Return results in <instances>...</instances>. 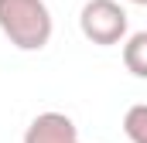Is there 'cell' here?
<instances>
[{
    "label": "cell",
    "instance_id": "obj_1",
    "mask_svg": "<svg viewBox=\"0 0 147 143\" xmlns=\"http://www.w3.org/2000/svg\"><path fill=\"white\" fill-rule=\"evenodd\" d=\"M0 31L17 51H41L51 31V10L45 0H0Z\"/></svg>",
    "mask_w": 147,
    "mask_h": 143
},
{
    "label": "cell",
    "instance_id": "obj_2",
    "mask_svg": "<svg viewBox=\"0 0 147 143\" xmlns=\"http://www.w3.org/2000/svg\"><path fill=\"white\" fill-rule=\"evenodd\" d=\"M79 27H82L86 41H92L99 48L120 44L127 37V10L116 0H89L79 14Z\"/></svg>",
    "mask_w": 147,
    "mask_h": 143
},
{
    "label": "cell",
    "instance_id": "obj_3",
    "mask_svg": "<svg viewBox=\"0 0 147 143\" xmlns=\"http://www.w3.org/2000/svg\"><path fill=\"white\" fill-rule=\"evenodd\" d=\"M24 143H79V130L65 112H41L24 130Z\"/></svg>",
    "mask_w": 147,
    "mask_h": 143
},
{
    "label": "cell",
    "instance_id": "obj_4",
    "mask_svg": "<svg viewBox=\"0 0 147 143\" xmlns=\"http://www.w3.org/2000/svg\"><path fill=\"white\" fill-rule=\"evenodd\" d=\"M123 65L134 78H147V31H137V34L127 37L123 44Z\"/></svg>",
    "mask_w": 147,
    "mask_h": 143
},
{
    "label": "cell",
    "instance_id": "obj_5",
    "mask_svg": "<svg viewBox=\"0 0 147 143\" xmlns=\"http://www.w3.org/2000/svg\"><path fill=\"white\" fill-rule=\"evenodd\" d=\"M123 133H127L130 143H147V106L144 102H137V106L127 109V116H123Z\"/></svg>",
    "mask_w": 147,
    "mask_h": 143
},
{
    "label": "cell",
    "instance_id": "obj_6",
    "mask_svg": "<svg viewBox=\"0 0 147 143\" xmlns=\"http://www.w3.org/2000/svg\"><path fill=\"white\" fill-rule=\"evenodd\" d=\"M127 3H147V0H127Z\"/></svg>",
    "mask_w": 147,
    "mask_h": 143
}]
</instances>
